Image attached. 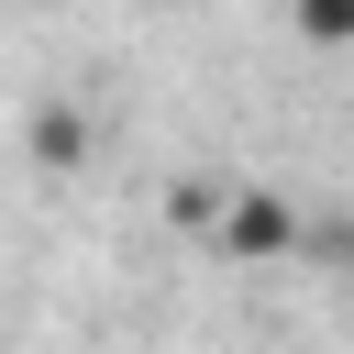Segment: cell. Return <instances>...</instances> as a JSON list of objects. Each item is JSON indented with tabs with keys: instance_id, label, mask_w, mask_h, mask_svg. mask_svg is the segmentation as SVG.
I'll use <instances>...</instances> for the list:
<instances>
[{
	"instance_id": "cell-3",
	"label": "cell",
	"mask_w": 354,
	"mask_h": 354,
	"mask_svg": "<svg viewBox=\"0 0 354 354\" xmlns=\"http://www.w3.org/2000/svg\"><path fill=\"white\" fill-rule=\"evenodd\" d=\"M221 210H232V177H221V166H188V177L166 188V232H199V243H210Z\"/></svg>"
},
{
	"instance_id": "cell-1",
	"label": "cell",
	"mask_w": 354,
	"mask_h": 354,
	"mask_svg": "<svg viewBox=\"0 0 354 354\" xmlns=\"http://www.w3.org/2000/svg\"><path fill=\"white\" fill-rule=\"evenodd\" d=\"M299 243H310L299 199H288V188H266V177H232V210H221L210 254H221V266H288Z\"/></svg>"
},
{
	"instance_id": "cell-2",
	"label": "cell",
	"mask_w": 354,
	"mask_h": 354,
	"mask_svg": "<svg viewBox=\"0 0 354 354\" xmlns=\"http://www.w3.org/2000/svg\"><path fill=\"white\" fill-rule=\"evenodd\" d=\"M22 144H33V166H44V177H77V166H88V144H100V122H88L77 100H44Z\"/></svg>"
},
{
	"instance_id": "cell-4",
	"label": "cell",
	"mask_w": 354,
	"mask_h": 354,
	"mask_svg": "<svg viewBox=\"0 0 354 354\" xmlns=\"http://www.w3.org/2000/svg\"><path fill=\"white\" fill-rule=\"evenodd\" d=\"M299 44H354V0H299Z\"/></svg>"
}]
</instances>
